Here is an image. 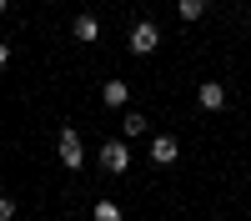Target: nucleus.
<instances>
[{
	"label": "nucleus",
	"instance_id": "obj_7",
	"mask_svg": "<svg viewBox=\"0 0 251 221\" xmlns=\"http://www.w3.org/2000/svg\"><path fill=\"white\" fill-rule=\"evenodd\" d=\"M96 35H100V20L96 15H80L75 20V40H96Z\"/></svg>",
	"mask_w": 251,
	"mask_h": 221
},
{
	"label": "nucleus",
	"instance_id": "obj_10",
	"mask_svg": "<svg viewBox=\"0 0 251 221\" xmlns=\"http://www.w3.org/2000/svg\"><path fill=\"white\" fill-rule=\"evenodd\" d=\"M126 136H146V116H141V111L126 116Z\"/></svg>",
	"mask_w": 251,
	"mask_h": 221
},
{
	"label": "nucleus",
	"instance_id": "obj_5",
	"mask_svg": "<svg viewBox=\"0 0 251 221\" xmlns=\"http://www.w3.org/2000/svg\"><path fill=\"white\" fill-rule=\"evenodd\" d=\"M151 156L161 161V166H171V161L181 156V146H176V141H171V136H156V141H151Z\"/></svg>",
	"mask_w": 251,
	"mask_h": 221
},
{
	"label": "nucleus",
	"instance_id": "obj_6",
	"mask_svg": "<svg viewBox=\"0 0 251 221\" xmlns=\"http://www.w3.org/2000/svg\"><path fill=\"white\" fill-rule=\"evenodd\" d=\"M100 100H106V106H126V100H131L126 80H106V86H100Z\"/></svg>",
	"mask_w": 251,
	"mask_h": 221
},
{
	"label": "nucleus",
	"instance_id": "obj_4",
	"mask_svg": "<svg viewBox=\"0 0 251 221\" xmlns=\"http://www.w3.org/2000/svg\"><path fill=\"white\" fill-rule=\"evenodd\" d=\"M196 100H201L206 111H221V106H226V91H221V80H206V86L196 91Z\"/></svg>",
	"mask_w": 251,
	"mask_h": 221
},
{
	"label": "nucleus",
	"instance_id": "obj_2",
	"mask_svg": "<svg viewBox=\"0 0 251 221\" xmlns=\"http://www.w3.org/2000/svg\"><path fill=\"white\" fill-rule=\"evenodd\" d=\"M100 166H106V171H126V166H131L126 141H106V146H100Z\"/></svg>",
	"mask_w": 251,
	"mask_h": 221
},
{
	"label": "nucleus",
	"instance_id": "obj_1",
	"mask_svg": "<svg viewBox=\"0 0 251 221\" xmlns=\"http://www.w3.org/2000/svg\"><path fill=\"white\" fill-rule=\"evenodd\" d=\"M156 46H161V30L151 25V20H141V25H131V50H136V55H151Z\"/></svg>",
	"mask_w": 251,
	"mask_h": 221
},
{
	"label": "nucleus",
	"instance_id": "obj_13",
	"mask_svg": "<svg viewBox=\"0 0 251 221\" xmlns=\"http://www.w3.org/2000/svg\"><path fill=\"white\" fill-rule=\"evenodd\" d=\"M5 5H10V0H0V15H5Z\"/></svg>",
	"mask_w": 251,
	"mask_h": 221
},
{
	"label": "nucleus",
	"instance_id": "obj_9",
	"mask_svg": "<svg viewBox=\"0 0 251 221\" xmlns=\"http://www.w3.org/2000/svg\"><path fill=\"white\" fill-rule=\"evenodd\" d=\"M96 221H121V206L116 201H96Z\"/></svg>",
	"mask_w": 251,
	"mask_h": 221
},
{
	"label": "nucleus",
	"instance_id": "obj_3",
	"mask_svg": "<svg viewBox=\"0 0 251 221\" xmlns=\"http://www.w3.org/2000/svg\"><path fill=\"white\" fill-rule=\"evenodd\" d=\"M60 161H66L71 171L86 161V151H80V136H75V131H60Z\"/></svg>",
	"mask_w": 251,
	"mask_h": 221
},
{
	"label": "nucleus",
	"instance_id": "obj_8",
	"mask_svg": "<svg viewBox=\"0 0 251 221\" xmlns=\"http://www.w3.org/2000/svg\"><path fill=\"white\" fill-rule=\"evenodd\" d=\"M206 15V0H181V20H201Z\"/></svg>",
	"mask_w": 251,
	"mask_h": 221
},
{
	"label": "nucleus",
	"instance_id": "obj_11",
	"mask_svg": "<svg viewBox=\"0 0 251 221\" xmlns=\"http://www.w3.org/2000/svg\"><path fill=\"white\" fill-rule=\"evenodd\" d=\"M0 221H15V201L10 196H0Z\"/></svg>",
	"mask_w": 251,
	"mask_h": 221
},
{
	"label": "nucleus",
	"instance_id": "obj_12",
	"mask_svg": "<svg viewBox=\"0 0 251 221\" xmlns=\"http://www.w3.org/2000/svg\"><path fill=\"white\" fill-rule=\"evenodd\" d=\"M5 60H10V46H5V40H0V66H5Z\"/></svg>",
	"mask_w": 251,
	"mask_h": 221
}]
</instances>
